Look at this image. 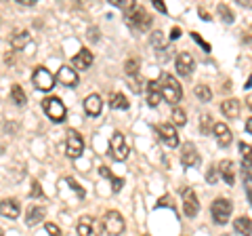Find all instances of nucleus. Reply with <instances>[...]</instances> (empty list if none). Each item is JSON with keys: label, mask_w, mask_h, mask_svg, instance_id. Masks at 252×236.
I'll use <instances>...</instances> for the list:
<instances>
[{"label": "nucleus", "mask_w": 252, "mask_h": 236, "mask_svg": "<svg viewBox=\"0 0 252 236\" xmlns=\"http://www.w3.org/2000/svg\"><path fill=\"white\" fill-rule=\"evenodd\" d=\"M179 38H181V28L175 26L172 28V32H170V40H179Z\"/></svg>", "instance_id": "41"}, {"label": "nucleus", "mask_w": 252, "mask_h": 236, "mask_svg": "<svg viewBox=\"0 0 252 236\" xmlns=\"http://www.w3.org/2000/svg\"><path fill=\"white\" fill-rule=\"evenodd\" d=\"M99 175L112 182V190H114L116 194H118V192H120L122 188H124V179H122V177H116V175H112V171H109L107 167H99Z\"/></svg>", "instance_id": "23"}, {"label": "nucleus", "mask_w": 252, "mask_h": 236, "mask_svg": "<svg viewBox=\"0 0 252 236\" xmlns=\"http://www.w3.org/2000/svg\"><path fill=\"white\" fill-rule=\"evenodd\" d=\"M212 131H215L217 144H219L220 148H225V146H229V144H231L233 135H231V131L227 129V124H225V122H215V124H212Z\"/></svg>", "instance_id": "16"}, {"label": "nucleus", "mask_w": 252, "mask_h": 236, "mask_svg": "<svg viewBox=\"0 0 252 236\" xmlns=\"http://www.w3.org/2000/svg\"><path fill=\"white\" fill-rule=\"evenodd\" d=\"M220 112L227 118H238L240 116V101L238 99H225L220 104Z\"/></svg>", "instance_id": "22"}, {"label": "nucleus", "mask_w": 252, "mask_h": 236, "mask_svg": "<svg viewBox=\"0 0 252 236\" xmlns=\"http://www.w3.org/2000/svg\"><path fill=\"white\" fill-rule=\"evenodd\" d=\"M65 182H67L69 186H72V190H74V192L78 194V198H84V196H86V192L82 190V186H80V184H78V182H76V179H74V177H65Z\"/></svg>", "instance_id": "34"}, {"label": "nucleus", "mask_w": 252, "mask_h": 236, "mask_svg": "<svg viewBox=\"0 0 252 236\" xmlns=\"http://www.w3.org/2000/svg\"><path fill=\"white\" fill-rule=\"evenodd\" d=\"M101 226H103V230L109 236H122L124 230H126V222L118 211H107V213L103 215V224Z\"/></svg>", "instance_id": "5"}, {"label": "nucleus", "mask_w": 252, "mask_h": 236, "mask_svg": "<svg viewBox=\"0 0 252 236\" xmlns=\"http://www.w3.org/2000/svg\"><path fill=\"white\" fill-rule=\"evenodd\" d=\"M240 152H242V156H250V146L242 141V144H240Z\"/></svg>", "instance_id": "42"}, {"label": "nucleus", "mask_w": 252, "mask_h": 236, "mask_svg": "<svg viewBox=\"0 0 252 236\" xmlns=\"http://www.w3.org/2000/svg\"><path fill=\"white\" fill-rule=\"evenodd\" d=\"M44 230L49 232V236H63L61 230H59V228L55 226V224H46V226H44Z\"/></svg>", "instance_id": "38"}, {"label": "nucleus", "mask_w": 252, "mask_h": 236, "mask_svg": "<svg viewBox=\"0 0 252 236\" xmlns=\"http://www.w3.org/2000/svg\"><path fill=\"white\" fill-rule=\"evenodd\" d=\"M217 171H219V175L225 179L227 186H233V182H235V164L231 160H223L219 164Z\"/></svg>", "instance_id": "18"}, {"label": "nucleus", "mask_w": 252, "mask_h": 236, "mask_svg": "<svg viewBox=\"0 0 252 236\" xmlns=\"http://www.w3.org/2000/svg\"><path fill=\"white\" fill-rule=\"evenodd\" d=\"M32 82H34V86L38 91H44V93H49L53 86H55V76L49 72L46 68H36L34 70V74H32Z\"/></svg>", "instance_id": "8"}, {"label": "nucleus", "mask_w": 252, "mask_h": 236, "mask_svg": "<svg viewBox=\"0 0 252 236\" xmlns=\"http://www.w3.org/2000/svg\"><path fill=\"white\" fill-rule=\"evenodd\" d=\"M172 122H175L177 127H183V124L187 122V116L181 108H172ZM175 124H172V127H175Z\"/></svg>", "instance_id": "30"}, {"label": "nucleus", "mask_w": 252, "mask_h": 236, "mask_svg": "<svg viewBox=\"0 0 252 236\" xmlns=\"http://www.w3.org/2000/svg\"><path fill=\"white\" fill-rule=\"evenodd\" d=\"M124 70H126V74H128V76L135 78V76H137V72H139V59H137V57L128 59V61L124 64Z\"/></svg>", "instance_id": "31"}, {"label": "nucleus", "mask_w": 252, "mask_h": 236, "mask_svg": "<svg viewBox=\"0 0 252 236\" xmlns=\"http://www.w3.org/2000/svg\"><path fill=\"white\" fill-rule=\"evenodd\" d=\"M128 99H126V95H122V93H112L109 95V108L114 110H128Z\"/></svg>", "instance_id": "26"}, {"label": "nucleus", "mask_w": 252, "mask_h": 236, "mask_svg": "<svg viewBox=\"0 0 252 236\" xmlns=\"http://www.w3.org/2000/svg\"><path fill=\"white\" fill-rule=\"evenodd\" d=\"M158 135H160V139L168 148H177L179 146V133H177V129L172 127V124H160V127H158Z\"/></svg>", "instance_id": "14"}, {"label": "nucleus", "mask_w": 252, "mask_h": 236, "mask_svg": "<svg viewBox=\"0 0 252 236\" xmlns=\"http://www.w3.org/2000/svg\"><path fill=\"white\" fill-rule=\"evenodd\" d=\"M57 80H59V84L67 86V89H74V86H78V82H80V78H78V72L74 68L63 66V68H59V72H57Z\"/></svg>", "instance_id": "13"}, {"label": "nucleus", "mask_w": 252, "mask_h": 236, "mask_svg": "<svg viewBox=\"0 0 252 236\" xmlns=\"http://www.w3.org/2000/svg\"><path fill=\"white\" fill-rule=\"evenodd\" d=\"M152 46L158 51H164L168 46V40H166V36L162 34V30H156V32L152 34Z\"/></svg>", "instance_id": "28"}, {"label": "nucleus", "mask_w": 252, "mask_h": 236, "mask_svg": "<svg viewBox=\"0 0 252 236\" xmlns=\"http://www.w3.org/2000/svg\"><path fill=\"white\" fill-rule=\"evenodd\" d=\"M42 110L44 114L51 118L53 122H63L67 116V110H65V104L59 99V97H46L42 101Z\"/></svg>", "instance_id": "4"}, {"label": "nucleus", "mask_w": 252, "mask_h": 236, "mask_svg": "<svg viewBox=\"0 0 252 236\" xmlns=\"http://www.w3.org/2000/svg\"><path fill=\"white\" fill-rule=\"evenodd\" d=\"M84 152V139L76 129H69L65 133V154L69 158H80Z\"/></svg>", "instance_id": "7"}, {"label": "nucleus", "mask_w": 252, "mask_h": 236, "mask_svg": "<svg viewBox=\"0 0 252 236\" xmlns=\"http://www.w3.org/2000/svg\"><path fill=\"white\" fill-rule=\"evenodd\" d=\"M28 42H30V32H26V30H17V32L13 34V38H11V46L15 51L26 49Z\"/></svg>", "instance_id": "24"}, {"label": "nucleus", "mask_w": 252, "mask_h": 236, "mask_svg": "<svg viewBox=\"0 0 252 236\" xmlns=\"http://www.w3.org/2000/svg\"><path fill=\"white\" fill-rule=\"evenodd\" d=\"M181 196H183V211H185V217L193 219L195 215L200 213V200H198V196H195V192L191 190V188H183V190H181Z\"/></svg>", "instance_id": "9"}, {"label": "nucleus", "mask_w": 252, "mask_h": 236, "mask_svg": "<svg viewBox=\"0 0 252 236\" xmlns=\"http://www.w3.org/2000/svg\"><path fill=\"white\" fill-rule=\"evenodd\" d=\"M162 99V91H160V82L158 80H147V104L152 108L160 106Z\"/></svg>", "instance_id": "17"}, {"label": "nucleus", "mask_w": 252, "mask_h": 236, "mask_svg": "<svg viewBox=\"0 0 252 236\" xmlns=\"http://www.w3.org/2000/svg\"><path fill=\"white\" fill-rule=\"evenodd\" d=\"M101 110H103V104H101L99 95H94V93H93V95H89L84 99V112L89 116H99Z\"/></svg>", "instance_id": "19"}, {"label": "nucleus", "mask_w": 252, "mask_h": 236, "mask_svg": "<svg viewBox=\"0 0 252 236\" xmlns=\"http://www.w3.org/2000/svg\"><path fill=\"white\" fill-rule=\"evenodd\" d=\"M19 4H28V6H34L36 4V0H17Z\"/></svg>", "instance_id": "44"}, {"label": "nucleus", "mask_w": 252, "mask_h": 236, "mask_svg": "<svg viewBox=\"0 0 252 236\" xmlns=\"http://www.w3.org/2000/svg\"><path fill=\"white\" fill-rule=\"evenodd\" d=\"M130 84H132V91H135V93H141V82H139V80H132Z\"/></svg>", "instance_id": "43"}, {"label": "nucleus", "mask_w": 252, "mask_h": 236, "mask_svg": "<svg viewBox=\"0 0 252 236\" xmlns=\"http://www.w3.org/2000/svg\"><path fill=\"white\" fill-rule=\"evenodd\" d=\"M158 207H168V209H175V207H172V204H170V196H162V198L158 200Z\"/></svg>", "instance_id": "39"}, {"label": "nucleus", "mask_w": 252, "mask_h": 236, "mask_svg": "<svg viewBox=\"0 0 252 236\" xmlns=\"http://www.w3.org/2000/svg\"><path fill=\"white\" fill-rule=\"evenodd\" d=\"M72 64L76 70H89L93 66V53L89 49H82L80 53H76V57L72 59Z\"/></svg>", "instance_id": "20"}, {"label": "nucleus", "mask_w": 252, "mask_h": 236, "mask_svg": "<svg viewBox=\"0 0 252 236\" xmlns=\"http://www.w3.org/2000/svg\"><path fill=\"white\" fill-rule=\"evenodd\" d=\"M231 211H233V202L231 200L217 198L215 202H212V207H210V215H212V219H215V224L223 226V224H227V219L231 217Z\"/></svg>", "instance_id": "6"}, {"label": "nucleus", "mask_w": 252, "mask_h": 236, "mask_svg": "<svg viewBox=\"0 0 252 236\" xmlns=\"http://www.w3.org/2000/svg\"><path fill=\"white\" fill-rule=\"evenodd\" d=\"M191 38H193V40H195V42H198V44L202 46L204 51H208V53H210V44H208L206 40H204V38H202V36H200L198 32H191Z\"/></svg>", "instance_id": "36"}, {"label": "nucleus", "mask_w": 252, "mask_h": 236, "mask_svg": "<svg viewBox=\"0 0 252 236\" xmlns=\"http://www.w3.org/2000/svg\"><path fill=\"white\" fill-rule=\"evenodd\" d=\"M219 15L223 17L225 23H233V11H231V9H227L225 4H219Z\"/></svg>", "instance_id": "33"}, {"label": "nucleus", "mask_w": 252, "mask_h": 236, "mask_svg": "<svg viewBox=\"0 0 252 236\" xmlns=\"http://www.w3.org/2000/svg\"><path fill=\"white\" fill-rule=\"evenodd\" d=\"M0 215L9 217V219H17L21 215V204L15 198H4L0 200Z\"/></svg>", "instance_id": "15"}, {"label": "nucleus", "mask_w": 252, "mask_h": 236, "mask_svg": "<svg viewBox=\"0 0 252 236\" xmlns=\"http://www.w3.org/2000/svg\"><path fill=\"white\" fill-rule=\"evenodd\" d=\"M195 97H198L200 101H210V99H212L210 86H206V84H198V86H195Z\"/></svg>", "instance_id": "29"}, {"label": "nucleus", "mask_w": 252, "mask_h": 236, "mask_svg": "<svg viewBox=\"0 0 252 236\" xmlns=\"http://www.w3.org/2000/svg\"><path fill=\"white\" fill-rule=\"evenodd\" d=\"M200 162V154H198V148H195L191 141H187V144L181 148V164L183 167H195V164Z\"/></svg>", "instance_id": "11"}, {"label": "nucleus", "mask_w": 252, "mask_h": 236, "mask_svg": "<svg viewBox=\"0 0 252 236\" xmlns=\"http://www.w3.org/2000/svg\"><path fill=\"white\" fill-rule=\"evenodd\" d=\"M217 179H219L217 167H210V169L206 171V182H208V184H217Z\"/></svg>", "instance_id": "37"}, {"label": "nucleus", "mask_w": 252, "mask_h": 236, "mask_svg": "<svg viewBox=\"0 0 252 236\" xmlns=\"http://www.w3.org/2000/svg\"><path fill=\"white\" fill-rule=\"evenodd\" d=\"M141 236H149V234H141Z\"/></svg>", "instance_id": "46"}, {"label": "nucleus", "mask_w": 252, "mask_h": 236, "mask_svg": "<svg viewBox=\"0 0 252 236\" xmlns=\"http://www.w3.org/2000/svg\"><path fill=\"white\" fill-rule=\"evenodd\" d=\"M30 196L32 198H44V192H42V188H40V184L36 182H32V190H30Z\"/></svg>", "instance_id": "35"}, {"label": "nucleus", "mask_w": 252, "mask_h": 236, "mask_svg": "<svg viewBox=\"0 0 252 236\" xmlns=\"http://www.w3.org/2000/svg\"><path fill=\"white\" fill-rule=\"evenodd\" d=\"M44 215H46L44 207H40V204H32V207L28 209V213H26V222H28V226H36V224L42 222Z\"/></svg>", "instance_id": "21"}, {"label": "nucleus", "mask_w": 252, "mask_h": 236, "mask_svg": "<svg viewBox=\"0 0 252 236\" xmlns=\"http://www.w3.org/2000/svg\"><path fill=\"white\" fill-rule=\"evenodd\" d=\"M160 91H162V99H166L170 106H177L181 99H183V86L177 82L175 76L170 74H162L160 76Z\"/></svg>", "instance_id": "2"}, {"label": "nucleus", "mask_w": 252, "mask_h": 236, "mask_svg": "<svg viewBox=\"0 0 252 236\" xmlns=\"http://www.w3.org/2000/svg\"><path fill=\"white\" fill-rule=\"evenodd\" d=\"M154 9L156 11H160V13H166L168 9H166V4L162 2V0H154Z\"/></svg>", "instance_id": "40"}, {"label": "nucleus", "mask_w": 252, "mask_h": 236, "mask_svg": "<svg viewBox=\"0 0 252 236\" xmlns=\"http://www.w3.org/2000/svg\"><path fill=\"white\" fill-rule=\"evenodd\" d=\"M225 236H227V234H225Z\"/></svg>", "instance_id": "47"}, {"label": "nucleus", "mask_w": 252, "mask_h": 236, "mask_svg": "<svg viewBox=\"0 0 252 236\" xmlns=\"http://www.w3.org/2000/svg\"><path fill=\"white\" fill-rule=\"evenodd\" d=\"M246 131H248V133L252 131V122H250V118H248V122H246Z\"/></svg>", "instance_id": "45"}, {"label": "nucleus", "mask_w": 252, "mask_h": 236, "mask_svg": "<svg viewBox=\"0 0 252 236\" xmlns=\"http://www.w3.org/2000/svg\"><path fill=\"white\" fill-rule=\"evenodd\" d=\"M101 230H103V226L94 217L84 215V217H80V222H78V234L80 236H101Z\"/></svg>", "instance_id": "10"}, {"label": "nucleus", "mask_w": 252, "mask_h": 236, "mask_svg": "<svg viewBox=\"0 0 252 236\" xmlns=\"http://www.w3.org/2000/svg\"><path fill=\"white\" fill-rule=\"evenodd\" d=\"M175 66H177V74H181V76H189L195 70V61H193V57L189 55L187 51H183V53H179L177 55V59H175Z\"/></svg>", "instance_id": "12"}, {"label": "nucleus", "mask_w": 252, "mask_h": 236, "mask_svg": "<svg viewBox=\"0 0 252 236\" xmlns=\"http://www.w3.org/2000/svg\"><path fill=\"white\" fill-rule=\"evenodd\" d=\"M210 127H212V116L210 114H202L200 116V131L202 133H210Z\"/></svg>", "instance_id": "32"}, {"label": "nucleus", "mask_w": 252, "mask_h": 236, "mask_svg": "<svg viewBox=\"0 0 252 236\" xmlns=\"http://www.w3.org/2000/svg\"><path fill=\"white\" fill-rule=\"evenodd\" d=\"M109 154H112V158L118 160V162H124L126 158H128L130 148H128V144H126V137L120 131H114V135L109 137Z\"/></svg>", "instance_id": "3"}, {"label": "nucleus", "mask_w": 252, "mask_h": 236, "mask_svg": "<svg viewBox=\"0 0 252 236\" xmlns=\"http://www.w3.org/2000/svg\"><path fill=\"white\" fill-rule=\"evenodd\" d=\"M124 19L126 23L132 28V30H137V32H143V30H149L152 28V15H149L143 6L137 4V2H128L126 4V9H124Z\"/></svg>", "instance_id": "1"}, {"label": "nucleus", "mask_w": 252, "mask_h": 236, "mask_svg": "<svg viewBox=\"0 0 252 236\" xmlns=\"http://www.w3.org/2000/svg\"><path fill=\"white\" fill-rule=\"evenodd\" d=\"M233 228H235V232L242 234V236H250L252 234V226H250V217H238L233 222Z\"/></svg>", "instance_id": "25"}, {"label": "nucleus", "mask_w": 252, "mask_h": 236, "mask_svg": "<svg viewBox=\"0 0 252 236\" xmlns=\"http://www.w3.org/2000/svg\"><path fill=\"white\" fill-rule=\"evenodd\" d=\"M11 101L15 106H26L28 104V97H26V93H23V89L19 84H13L11 86Z\"/></svg>", "instance_id": "27"}]
</instances>
